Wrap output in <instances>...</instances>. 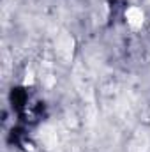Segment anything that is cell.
Listing matches in <instances>:
<instances>
[{"mask_svg":"<svg viewBox=\"0 0 150 152\" xmlns=\"http://www.w3.org/2000/svg\"><path fill=\"white\" fill-rule=\"evenodd\" d=\"M125 18H127V23L133 28H140L143 25V11L140 7H129L127 12H125Z\"/></svg>","mask_w":150,"mask_h":152,"instance_id":"6da1fadb","label":"cell"}]
</instances>
